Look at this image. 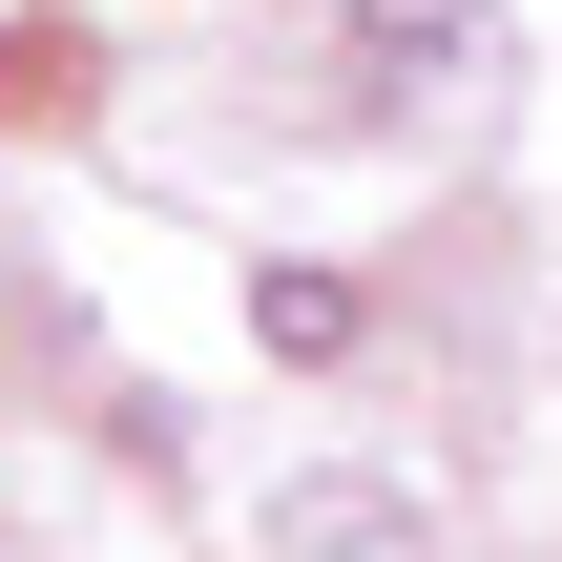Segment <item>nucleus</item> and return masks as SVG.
<instances>
[{
    "mask_svg": "<svg viewBox=\"0 0 562 562\" xmlns=\"http://www.w3.org/2000/svg\"><path fill=\"white\" fill-rule=\"evenodd\" d=\"M250 334H271V355H355V292H334V271H271Z\"/></svg>",
    "mask_w": 562,
    "mask_h": 562,
    "instance_id": "f257e3e1",
    "label": "nucleus"
}]
</instances>
